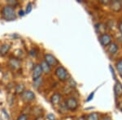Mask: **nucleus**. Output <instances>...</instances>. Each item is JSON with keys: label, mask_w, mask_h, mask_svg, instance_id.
Returning a JSON list of instances; mask_svg holds the SVG:
<instances>
[{"label": "nucleus", "mask_w": 122, "mask_h": 120, "mask_svg": "<svg viewBox=\"0 0 122 120\" xmlns=\"http://www.w3.org/2000/svg\"><path fill=\"white\" fill-rule=\"evenodd\" d=\"M1 13H2L3 18L7 21L14 20V19L16 18L15 9H14V7H11V6L7 5V6H5V7H3V9H2Z\"/></svg>", "instance_id": "nucleus-1"}, {"label": "nucleus", "mask_w": 122, "mask_h": 120, "mask_svg": "<svg viewBox=\"0 0 122 120\" xmlns=\"http://www.w3.org/2000/svg\"><path fill=\"white\" fill-rule=\"evenodd\" d=\"M56 76H57V78L62 82H64L66 80H68V77H69V75L68 73V71H67L64 67L60 66L56 69Z\"/></svg>", "instance_id": "nucleus-2"}, {"label": "nucleus", "mask_w": 122, "mask_h": 120, "mask_svg": "<svg viewBox=\"0 0 122 120\" xmlns=\"http://www.w3.org/2000/svg\"><path fill=\"white\" fill-rule=\"evenodd\" d=\"M65 106L68 110L74 111L78 108V101L74 97H68L65 101Z\"/></svg>", "instance_id": "nucleus-3"}, {"label": "nucleus", "mask_w": 122, "mask_h": 120, "mask_svg": "<svg viewBox=\"0 0 122 120\" xmlns=\"http://www.w3.org/2000/svg\"><path fill=\"white\" fill-rule=\"evenodd\" d=\"M44 61L46 62L47 64L50 67H53V66H56V65L59 64V61L58 59L55 57L54 55L51 54H46L44 55Z\"/></svg>", "instance_id": "nucleus-4"}, {"label": "nucleus", "mask_w": 122, "mask_h": 120, "mask_svg": "<svg viewBox=\"0 0 122 120\" xmlns=\"http://www.w3.org/2000/svg\"><path fill=\"white\" fill-rule=\"evenodd\" d=\"M21 98L25 102H30L33 101L35 99V94L34 92L29 90V91H24L21 94Z\"/></svg>", "instance_id": "nucleus-5"}, {"label": "nucleus", "mask_w": 122, "mask_h": 120, "mask_svg": "<svg viewBox=\"0 0 122 120\" xmlns=\"http://www.w3.org/2000/svg\"><path fill=\"white\" fill-rule=\"evenodd\" d=\"M99 39V42H100V43H101V45L103 46H109L112 42V37L110 36L109 34H107V33L101 34Z\"/></svg>", "instance_id": "nucleus-6"}, {"label": "nucleus", "mask_w": 122, "mask_h": 120, "mask_svg": "<svg viewBox=\"0 0 122 120\" xmlns=\"http://www.w3.org/2000/svg\"><path fill=\"white\" fill-rule=\"evenodd\" d=\"M42 74V70L41 68L40 64H37L35 65V67H33V81L36 80H38L41 77Z\"/></svg>", "instance_id": "nucleus-7"}, {"label": "nucleus", "mask_w": 122, "mask_h": 120, "mask_svg": "<svg viewBox=\"0 0 122 120\" xmlns=\"http://www.w3.org/2000/svg\"><path fill=\"white\" fill-rule=\"evenodd\" d=\"M8 65L9 67L13 70H18L20 67V61L17 58H10V60L8 61Z\"/></svg>", "instance_id": "nucleus-8"}, {"label": "nucleus", "mask_w": 122, "mask_h": 120, "mask_svg": "<svg viewBox=\"0 0 122 120\" xmlns=\"http://www.w3.org/2000/svg\"><path fill=\"white\" fill-rule=\"evenodd\" d=\"M60 101H61V95L59 92L54 93L51 96V102L53 106L59 105L60 103Z\"/></svg>", "instance_id": "nucleus-9"}, {"label": "nucleus", "mask_w": 122, "mask_h": 120, "mask_svg": "<svg viewBox=\"0 0 122 120\" xmlns=\"http://www.w3.org/2000/svg\"><path fill=\"white\" fill-rule=\"evenodd\" d=\"M114 90H115V93L117 97H122V84L121 82L117 81L114 87Z\"/></svg>", "instance_id": "nucleus-10"}, {"label": "nucleus", "mask_w": 122, "mask_h": 120, "mask_svg": "<svg viewBox=\"0 0 122 120\" xmlns=\"http://www.w3.org/2000/svg\"><path fill=\"white\" fill-rule=\"evenodd\" d=\"M40 66H41V68H42V72H45L46 74L50 73V72H51V67L49 66V65L47 64L44 60L42 61V62H41Z\"/></svg>", "instance_id": "nucleus-11"}, {"label": "nucleus", "mask_w": 122, "mask_h": 120, "mask_svg": "<svg viewBox=\"0 0 122 120\" xmlns=\"http://www.w3.org/2000/svg\"><path fill=\"white\" fill-rule=\"evenodd\" d=\"M121 2L117 1V0H116V1H113L112 3V9L114 10V11H119L121 10Z\"/></svg>", "instance_id": "nucleus-12"}, {"label": "nucleus", "mask_w": 122, "mask_h": 120, "mask_svg": "<svg viewBox=\"0 0 122 120\" xmlns=\"http://www.w3.org/2000/svg\"><path fill=\"white\" fill-rule=\"evenodd\" d=\"M118 51V46L116 43H111L108 47V52L111 54H115Z\"/></svg>", "instance_id": "nucleus-13"}, {"label": "nucleus", "mask_w": 122, "mask_h": 120, "mask_svg": "<svg viewBox=\"0 0 122 120\" xmlns=\"http://www.w3.org/2000/svg\"><path fill=\"white\" fill-rule=\"evenodd\" d=\"M86 120H99V115L96 112L90 113L86 118Z\"/></svg>", "instance_id": "nucleus-14"}, {"label": "nucleus", "mask_w": 122, "mask_h": 120, "mask_svg": "<svg viewBox=\"0 0 122 120\" xmlns=\"http://www.w3.org/2000/svg\"><path fill=\"white\" fill-rule=\"evenodd\" d=\"M9 49H10L9 45H7V44L3 45V46H1V49H0V54H1L2 55H6L7 53L8 52Z\"/></svg>", "instance_id": "nucleus-15"}, {"label": "nucleus", "mask_w": 122, "mask_h": 120, "mask_svg": "<svg viewBox=\"0 0 122 120\" xmlns=\"http://www.w3.org/2000/svg\"><path fill=\"white\" fill-rule=\"evenodd\" d=\"M25 91V86L23 84H17L15 86V93L16 94H22V92Z\"/></svg>", "instance_id": "nucleus-16"}, {"label": "nucleus", "mask_w": 122, "mask_h": 120, "mask_svg": "<svg viewBox=\"0 0 122 120\" xmlns=\"http://www.w3.org/2000/svg\"><path fill=\"white\" fill-rule=\"evenodd\" d=\"M116 66H117V69L118 72H119V73L121 75H122V59L118 60L117 62Z\"/></svg>", "instance_id": "nucleus-17"}, {"label": "nucleus", "mask_w": 122, "mask_h": 120, "mask_svg": "<svg viewBox=\"0 0 122 120\" xmlns=\"http://www.w3.org/2000/svg\"><path fill=\"white\" fill-rule=\"evenodd\" d=\"M42 82V79L41 77L39 79H38V80H34V82H33V87H34L35 88H38L39 86H41Z\"/></svg>", "instance_id": "nucleus-18"}, {"label": "nucleus", "mask_w": 122, "mask_h": 120, "mask_svg": "<svg viewBox=\"0 0 122 120\" xmlns=\"http://www.w3.org/2000/svg\"><path fill=\"white\" fill-rule=\"evenodd\" d=\"M68 80V86H69V87H71L72 88L76 87V83L75 82V80H74L73 79L69 78Z\"/></svg>", "instance_id": "nucleus-19"}, {"label": "nucleus", "mask_w": 122, "mask_h": 120, "mask_svg": "<svg viewBox=\"0 0 122 120\" xmlns=\"http://www.w3.org/2000/svg\"><path fill=\"white\" fill-rule=\"evenodd\" d=\"M7 3H8L9 6H11V7H14L15 5L18 4V2H17L16 0H8V1H7Z\"/></svg>", "instance_id": "nucleus-20"}, {"label": "nucleus", "mask_w": 122, "mask_h": 120, "mask_svg": "<svg viewBox=\"0 0 122 120\" xmlns=\"http://www.w3.org/2000/svg\"><path fill=\"white\" fill-rule=\"evenodd\" d=\"M16 120H28V116L25 114H22V115H20L17 118Z\"/></svg>", "instance_id": "nucleus-21"}, {"label": "nucleus", "mask_w": 122, "mask_h": 120, "mask_svg": "<svg viewBox=\"0 0 122 120\" xmlns=\"http://www.w3.org/2000/svg\"><path fill=\"white\" fill-rule=\"evenodd\" d=\"M33 7H32V4L31 3H29L28 5H27V7H26V14H29V13L31 12V11H32Z\"/></svg>", "instance_id": "nucleus-22"}, {"label": "nucleus", "mask_w": 122, "mask_h": 120, "mask_svg": "<svg viewBox=\"0 0 122 120\" xmlns=\"http://www.w3.org/2000/svg\"><path fill=\"white\" fill-rule=\"evenodd\" d=\"M46 118L48 120H56V116L53 115V114H48Z\"/></svg>", "instance_id": "nucleus-23"}, {"label": "nucleus", "mask_w": 122, "mask_h": 120, "mask_svg": "<svg viewBox=\"0 0 122 120\" xmlns=\"http://www.w3.org/2000/svg\"><path fill=\"white\" fill-rule=\"evenodd\" d=\"M94 92H91V93H90V95H89V97H88L87 100H86V101H91V100L93 99V97H94Z\"/></svg>", "instance_id": "nucleus-24"}, {"label": "nucleus", "mask_w": 122, "mask_h": 120, "mask_svg": "<svg viewBox=\"0 0 122 120\" xmlns=\"http://www.w3.org/2000/svg\"><path fill=\"white\" fill-rule=\"evenodd\" d=\"M110 70H111V72H112V76H113V78H114V79H116L115 72H114V70H113V68L112 67V66H110Z\"/></svg>", "instance_id": "nucleus-25"}, {"label": "nucleus", "mask_w": 122, "mask_h": 120, "mask_svg": "<svg viewBox=\"0 0 122 120\" xmlns=\"http://www.w3.org/2000/svg\"><path fill=\"white\" fill-rule=\"evenodd\" d=\"M24 15H25V12H24L23 10H20V11H19V15H20V16H23Z\"/></svg>", "instance_id": "nucleus-26"}, {"label": "nucleus", "mask_w": 122, "mask_h": 120, "mask_svg": "<svg viewBox=\"0 0 122 120\" xmlns=\"http://www.w3.org/2000/svg\"><path fill=\"white\" fill-rule=\"evenodd\" d=\"M119 29H120V31H121V33H122V21H121V22L119 23Z\"/></svg>", "instance_id": "nucleus-27"}, {"label": "nucleus", "mask_w": 122, "mask_h": 120, "mask_svg": "<svg viewBox=\"0 0 122 120\" xmlns=\"http://www.w3.org/2000/svg\"><path fill=\"white\" fill-rule=\"evenodd\" d=\"M34 120H44V118H42V116H39V117H37Z\"/></svg>", "instance_id": "nucleus-28"}, {"label": "nucleus", "mask_w": 122, "mask_h": 120, "mask_svg": "<svg viewBox=\"0 0 122 120\" xmlns=\"http://www.w3.org/2000/svg\"><path fill=\"white\" fill-rule=\"evenodd\" d=\"M102 120H112V119L110 117H108V116H107V117H104L102 119Z\"/></svg>", "instance_id": "nucleus-29"}, {"label": "nucleus", "mask_w": 122, "mask_h": 120, "mask_svg": "<svg viewBox=\"0 0 122 120\" xmlns=\"http://www.w3.org/2000/svg\"><path fill=\"white\" fill-rule=\"evenodd\" d=\"M76 120H86V119H85L84 117H78V118H76Z\"/></svg>", "instance_id": "nucleus-30"}]
</instances>
